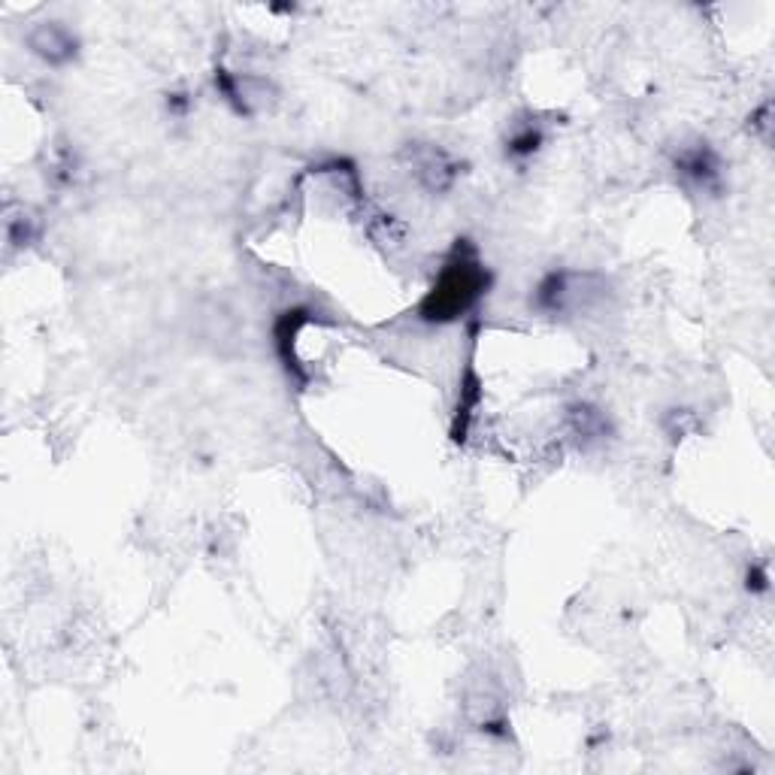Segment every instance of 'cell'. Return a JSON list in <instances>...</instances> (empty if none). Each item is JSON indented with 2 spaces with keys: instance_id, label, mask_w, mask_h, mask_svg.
Returning <instances> with one entry per match:
<instances>
[{
  "instance_id": "cell-1",
  "label": "cell",
  "mask_w": 775,
  "mask_h": 775,
  "mask_svg": "<svg viewBox=\"0 0 775 775\" xmlns=\"http://www.w3.org/2000/svg\"><path fill=\"white\" fill-rule=\"evenodd\" d=\"M485 288H488V270L476 261V255H464L458 249L455 258L439 270L436 285L427 291L421 303V318L436 324L455 321L479 303Z\"/></svg>"
},
{
  "instance_id": "cell-2",
  "label": "cell",
  "mask_w": 775,
  "mask_h": 775,
  "mask_svg": "<svg viewBox=\"0 0 775 775\" xmlns=\"http://www.w3.org/2000/svg\"><path fill=\"white\" fill-rule=\"evenodd\" d=\"M28 43H31V52L34 55H40L46 64H67L73 55H76V37L61 25V22H46V25H40L31 37H28Z\"/></svg>"
},
{
  "instance_id": "cell-3",
  "label": "cell",
  "mask_w": 775,
  "mask_h": 775,
  "mask_svg": "<svg viewBox=\"0 0 775 775\" xmlns=\"http://www.w3.org/2000/svg\"><path fill=\"white\" fill-rule=\"evenodd\" d=\"M676 167H679V173H682L685 179H691V182L700 185V188H715V182H718V158H715L709 149H691V152H685V155L676 161Z\"/></svg>"
},
{
  "instance_id": "cell-4",
  "label": "cell",
  "mask_w": 775,
  "mask_h": 775,
  "mask_svg": "<svg viewBox=\"0 0 775 775\" xmlns=\"http://www.w3.org/2000/svg\"><path fill=\"white\" fill-rule=\"evenodd\" d=\"M539 146H542V131L533 128V125H527V128H521V131H515V134L509 137L506 155H512V158H530Z\"/></svg>"
},
{
  "instance_id": "cell-5",
  "label": "cell",
  "mask_w": 775,
  "mask_h": 775,
  "mask_svg": "<svg viewBox=\"0 0 775 775\" xmlns=\"http://www.w3.org/2000/svg\"><path fill=\"white\" fill-rule=\"evenodd\" d=\"M421 170H424V173H433V164H421ZM436 170H449V164H446V161H436Z\"/></svg>"
}]
</instances>
